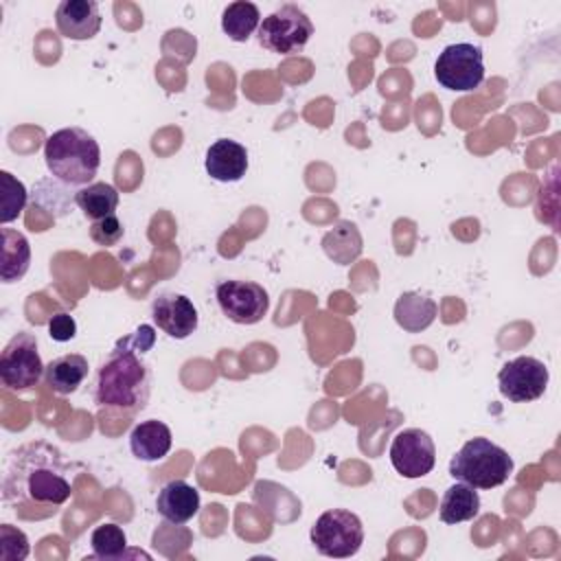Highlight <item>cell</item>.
<instances>
[{
    "instance_id": "1",
    "label": "cell",
    "mask_w": 561,
    "mask_h": 561,
    "mask_svg": "<svg viewBox=\"0 0 561 561\" xmlns=\"http://www.w3.org/2000/svg\"><path fill=\"white\" fill-rule=\"evenodd\" d=\"M68 473L70 467L55 445L46 440L26 443L7 460L2 500L15 506L22 517H50L72 493Z\"/></svg>"
},
{
    "instance_id": "2",
    "label": "cell",
    "mask_w": 561,
    "mask_h": 561,
    "mask_svg": "<svg viewBox=\"0 0 561 561\" xmlns=\"http://www.w3.org/2000/svg\"><path fill=\"white\" fill-rule=\"evenodd\" d=\"M153 342V327L140 324L131 335L121 337L99 364L90 394L101 412L136 416L147 408L153 377L142 353H147Z\"/></svg>"
},
{
    "instance_id": "3",
    "label": "cell",
    "mask_w": 561,
    "mask_h": 561,
    "mask_svg": "<svg viewBox=\"0 0 561 561\" xmlns=\"http://www.w3.org/2000/svg\"><path fill=\"white\" fill-rule=\"evenodd\" d=\"M44 160L55 180L81 188L92 184L101 164V149L85 129L64 127L46 138Z\"/></svg>"
},
{
    "instance_id": "4",
    "label": "cell",
    "mask_w": 561,
    "mask_h": 561,
    "mask_svg": "<svg viewBox=\"0 0 561 561\" xmlns=\"http://www.w3.org/2000/svg\"><path fill=\"white\" fill-rule=\"evenodd\" d=\"M513 473L508 451L484 436L469 438L449 460V476L473 489H495Z\"/></svg>"
},
{
    "instance_id": "5",
    "label": "cell",
    "mask_w": 561,
    "mask_h": 561,
    "mask_svg": "<svg viewBox=\"0 0 561 561\" xmlns=\"http://www.w3.org/2000/svg\"><path fill=\"white\" fill-rule=\"evenodd\" d=\"M259 44L276 55L300 53L313 35L311 18L298 4H280L259 24Z\"/></svg>"
},
{
    "instance_id": "6",
    "label": "cell",
    "mask_w": 561,
    "mask_h": 561,
    "mask_svg": "<svg viewBox=\"0 0 561 561\" xmlns=\"http://www.w3.org/2000/svg\"><path fill=\"white\" fill-rule=\"evenodd\" d=\"M313 548L331 559H348L357 554L364 543L362 519L346 508L324 511L311 526Z\"/></svg>"
},
{
    "instance_id": "7",
    "label": "cell",
    "mask_w": 561,
    "mask_h": 561,
    "mask_svg": "<svg viewBox=\"0 0 561 561\" xmlns=\"http://www.w3.org/2000/svg\"><path fill=\"white\" fill-rule=\"evenodd\" d=\"M44 362L37 353V340L28 331H18L0 355V383L11 392H26L44 379Z\"/></svg>"
},
{
    "instance_id": "8",
    "label": "cell",
    "mask_w": 561,
    "mask_h": 561,
    "mask_svg": "<svg viewBox=\"0 0 561 561\" xmlns=\"http://www.w3.org/2000/svg\"><path fill=\"white\" fill-rule=\"evenodd\" d=\"M434 77L445 90L471 92L484 81L482 48L469 42L445 46L434 61Z\"/></svg>"
},
{
    "instance_id": "9",
    "label": "cell",
    "mask_w": 561,
    "mask_h": 561,
    "mask_svg": "<svg viewBox=\"0 0 561 561\" xmlns=\"http://www.w3.org/2000/svg\"><path fill=\"white\" fill-rule=\"evenodd\" d=\"M215 298L221 313L234 324H256L270 309V294L254 280H219Z\"/></svg>"
},
{
    "instance_id": "10",
    "label": "cell",
    "mask_w": 561,
    "mask_h": 561,
    "mask_svg": "<svg viewBox=\"0 0 561 561\" xmlns=\"http://www.w3.org/2000/svg\"><path fill=\"white\" fill-rule=\"evenodd\" d=\"M550 381L546 364L530 355H519L506 362L497 373L500 392L513 403H528L539 399Z\"/></svg>"
},
{
    "instance_id": "11",
    "label": "cell",
    "mask_w": 561,
    "mask_h": 561,
    "mask_svg": "<svg viewBox=\"0 0 561 561\" xmlns=\"http://www.w3.org/2000/svg\"><path fill=\"white\" fill-rule=\"evenodd\" d=\"M390 462L403 478L427 476L436 465V445L421 427L401 430L390 443Z\"/></svg>"
},
{
    "instance_id": "12",
    "label": "cell",
    "mask_w": 561,
    "mask_h": 561,
    "mask_svg": "<svg viewBox=\"0 0 561 561\" xmlns=\"http://www.w3.org/2000/svg\"><path fill=\"white\" fill-rule=\"evenodd\" d=\"M151 318L160 331H164L173 340H186L195 333L199 316L193 300L184 294L162 291L151 302Z\"/></svg>"
},
{
    "instance_id": "13",
    "label": "cell",
    "mask_w": 561,
    "mask_h": 561,
    "mask_svg": "<svg viewBox=\"0 0 561 561\" xmlns=\"http://www.w3.org/2000/svg\"><path fill=\"white\" fill-rule=\"evenodd\" d=\"M101 11L92 0H61L55 11L57 31L66 39H92L101 31Z\"/></svg>"
},
{
    "instance_id": "14",
    "label": "cell",
    "mask_w": 561,
    "mask_h": 561,
    "mask_svg": "<svg viewBox=\"0 0 561 561\" xmlns=\"http://www.w3.org/2000/svg\"><path fill=\"white\" fill-rule=\"evenodd\" d=\"M204 167L217 182H239L248 171V151L232 138H217L206 149Z\"/></svg>"
},
{
    "instance_id": "15",
    "label": "cell",
    "mask_w": 561,
    "mask_h": 561,
    "mask_svg": "<svg viewBox=\"0 0 561 561\" xmlns=\"http://www.w3.org/2000/svg\"><path fill=\"white\" fill-rule=\"evenodd\" d=\"M156 511L169 524H186L199 513V491L184 480H169L158 491Z\"/></svg>"
},
{
    "instance_id": "16",
    "label": "cell",
    "mask_w": 561,
    "mask_h": 561,
    "mask_svg": "<svg viewBox=\"0 0 561 561\" xmlns=\"http://www.w3.org/2000/svg\"><path fill=\"white\" fill-rule=\"evenodd\" d=\"M171 443H173V436L169 425L158 419L140 421L129 434L131 454L145 462L162 460L171 451Z\"/></svg>"
},
{
    "instance_id": "17",
    "label": "cell",
    "mask_w": 561,
    "mask_h": 561,
    "mask_svg": "<svg viewBox=\"0 0 561 561\" xmlns=\"http://www.w3.org/2000/svg\"><path fill=\"white\" fill-rule=\"evenodd\" d=\"M88 359L79 353H66L46 364L44 381L55 394H72L88 379Z\"/></svg>"
},
{
    "instance_id": "18",
    "label": "cell",
    "mask_w": 561,
    "mask_h": 561,
    "mask_svg": "<svg viewBox=\"0 0 561 561\" xmlns=\"http://www.w3.org/2000/svg\"><path fill=\"white\" fill-rule=\"evenodd\" d=\"M31 265V245L28 239L13 230L0 228V278L2 283L20 280Z\"/></svg>"
},
{
    "instance_id": "19",
    "label": "cell",
    "mask_w": 561,
    "mask_h": 561,
    "mask_svg": "<svg viewBox=\"0 0 561 561\" xmlns=\"http://www.w3.org/2000/svg\"><path fill=\"white\" fill-rule=\"evenodd\" d=\"M436 318V302L430 296L405 291L394 302V320L408 333L425 331Z\"/></svg>"
},
{
    "instance_id": "20",
    "label": "cell",
    "mask_w": 561,
    "mask_h": 561,
    "mask_svg": "<svg viewBox=\"0 0 561 561\" xmlns=\"http://www.w3.org/2000/svg\"><path fill=\"white\" fill-rule=\"evenodd\" d=\"M364 241L353 221H337L333 230H329L322 237V250L324 254L337 263V265H348L362 254Z\"/></svg>"
},
{
    "instance_id": "21",
    "label": "cell",
    "mask_w": 561,
    "mask_h": 561,
    "mask_svg": "<svg viewBox=\"0 0 561 561\" xmlns=\"http://www.w3.org/2000/svg\"><path fill=\"white\" fill-rule=\"evenodd\" d=\"M478 513H480V495L473 486L456 480V484H451L443 493L438 515L445 524L469 522V519L478 517Z\"/></svg>"
},
{
    "instance_id": "22",
    "label": "cell",
    "mask_w": 561,
    "mask_h": 561,
    "mask_svg": "<svg viewBox=\"0 0 561 561\" xmlns=\"http://www.w3.org/2000/svg\"><path fill=\"white\" fill-rule=\"evenodd\" d=\"M261 11L254 2L237 0L230 2L221 13V31L232 42H248L254 31H259L261 24Z\"/></svg>"
},
{
    "instance_id": "23",
    "label": "cell",
    "mask_w": 561,
    "mask_h": 561,
    "mask_svg": "<svg viewBox=\"0 0 561 561\" xmlns=\"http://www.w3.org/2000/svg\"><path fill=\"white\" fill-rule=\"evenodd\" d=\"M118 199H121L118 191L107 182H92L88 186H81L75 193V204L92 221L103 219L107 215H114V210L118 206Z\"/></svg>"
},
{
    "instance_id": "24",
    "label": "cell",
    "mask_w": 561,
    "mask_h": 561,
    "mask_svg": "<svg viewBox=\"0 0 561 561\" xmlns=\"http://www.w3.org/2000/svg\"><path fill=\"white\" fill-rule=\"evenodd\" d=\"M92 557L103 561H114L125 554L127 535L118 524H101L90 535Z\"/></svg>"
},
{
    "instance_id": "25",
    "label": "cell",
    "mask_w": 561,
    "mask_h": 561,
    "mask_svg": "<svg viewBox=\"0 0 561 561\" xmlns=\"http://www.w3.org/2000/svg\"><path fill=\"white\" fill-rule=\"evenodd\" d=\"M2 182V197H0V221L7 226L18 219L26 206V186L13 178L9 171H0Z\"/></svg>"
},
{
    "instance_id": "26",
    "label": "cell",
    "mask_w": 561,
    "mask_h": 561,
    "mask_svg": "<svg viewBox=\"0 0 561 561\" xmlns=\"http://www.w3.org/2000/svg\"><path fill=\"white\" fill-rule=\"evenodd\" d=\"M31 546L26 535L11 524L0 526V559L4 561H22L26 559Z\"/></svg>"
},
{
    "instance_id": "27",
    "label": "cell",
    "mask_w": 561,
    "mask_h": 561,
    "mask_svg": "<svg viewBox=\"0 0 561 561\" xmlns=\"http://www.w3.org/2000/svg\"><path fill=\"white\" fill-rule=\"evenodd\" d=\"M123 234H125V228H123L121 219L116 217V213H114V215H107V217H103V219H96V221H92V226H90V239H92L96 245H101V248H112V245H116V243L123 239Z\"/></svg>"
},
{
    "instance_id": "28",
    "label": "cell",
    "mask_w": 561,
    "mask_h": 561,
    "mask_svg": "<svg viewBox=\"0 0 561 561\" xmlns=\"http://www.w3.org/2000/svg\"><path fill=\"white\" fill-rule=\"evenodd\" d=\"M48 335L55 342H70L77 335V322L68 311H57L48 320Z\"/></svg>"
}]
</instances>
